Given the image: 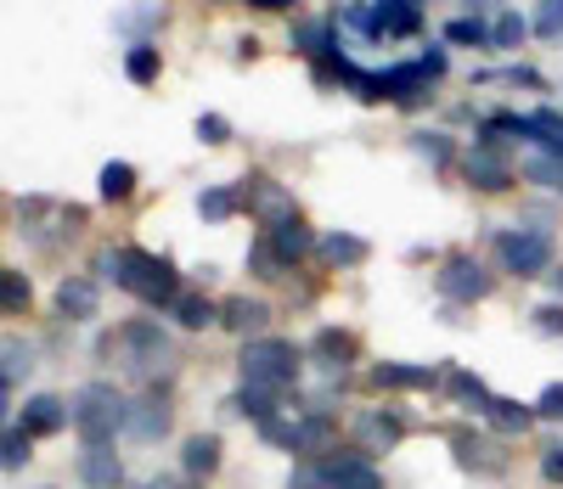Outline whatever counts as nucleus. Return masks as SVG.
I'll return each instance as SVG.
<instances>
[{"label":"nucleus","instance_id":"a211bd4d","mask_svg":"<svg viewBox=\"0 0 563 489\" xmlns=\"http://www.w3.org/2000/svg\"><path fill=\"white\" fill-rule=\"evenodd\" d=\"M271 248H276V259H282V265H299V259L316 248V236H310V231H305V220L294 214V220H282V225L271 231Z\"/></svg>","mask_w":563,"mask_h":489},{"label":"nucleus","instance_id":"20e7f679","mask_svg":"<svg viewBox=\"0 0 563 489\" xmlns=\"http://www.w3.org/2000/svg\"><path fill=\"white\" fill-rule=\"evenodd\" d=\"M243 382H260V388H288L299 377V349L294 344H276V337H254L243 344Z\"/></svg>","mask_w":563,"mask_h":489},{"label":"nucleus","instance_id":"2eb2a0df","mask_svg":"<svg viewBox=\"0 0 563 489\" xmlns=\"http://www.w3.org/2000/svg\"><path fill=\"white\" fill-rule=\"evenodd\" d=\"M316 259L333 265V270H355V265H366V242L350 236V231H327V236L316 242Z\"/></svg>","mask_w":563,"mask_h":489},{"label":"nucleus","instance_id":"09e8293b","mask_svg":"<svg viewBox=\"0 0 563 489\" xmlns=\"http://www.w3.org/2000/svg\"><path fill=\"white\" fill-rule=\"evenodd\" d=\"M141 489H175V484H164V478H153V484H141Z\"/></svg>","mask_w":563,"mask_h":489},{"label":"nucleus","instance_id":"a19ab883","mask_svg":"<svg viewBox=\"0 0 563 489\" xmlns=\"http://www.w3.org/2000/svg\"><path fill=\"white\" fill-rule=\"evenodd\" d=\"M23 462H29V433L12 427V433H7V473H18Z\"/></svg>","mask_w":563,"mask_h":489},{"label":"nucleus","instance_id":"8fccbe9b","mask_svg":"<svg viewBox=\"0 0 563 489\" xmlns=\"http://www.w3.org/2000/svg\"><path fill=\"white\" fill-rule=\"evenodd\" d=\"M558 292H563V270H558Z\"/></svg>","mask_w":563,"mask_h":489},{"label":"nucleus","instance_id":"a878e982","mask_svg":"<svg viewBox=\"0 0 563 489\" xmlns=\"http://www.w3.org/2000/svg\"><path fill=\"white\" fill-rule=\"evenodd\" d=\"M238 411H243V416H254V422H271V416H276V388L243 382V394H238Z\"/></svg>","mask_w":563,"mask_h":489},{"label":"nucleus","instance_id":"f8f14e48","mask_svg":"<svg viewBox=\"0 0 563 489\" xmlns=\"http://www.w3.org/2000/svg\"><path fill=\"white\" fill-rule=\"evenodd\" d=\"M68 416H74V405L57 400V394H34V400H23V433H29V438H40V433H63Z\"/></svg>","mask_w":563,"mask_h":489},{"label":"nucleus","instance_id":"ea45409f","mask_svg":"<svg viewBox=\"0 0 563 489\" xmlns=\"http://www.w3.org/2000/svg\"><path fill=\"white\" fill-rule=\"evenodd\" d=\"M536 34H547V40L563 34V0H547V7L536 12Z\"/></svg>","mask_w":563,"mask_h":489},{"label":"nucleus","instance_id":"39448f33","mask_svg":"<svg viewBox=\"0 0 563 489\" xmlns=\"http://www.w3.org/2000/svg\"><path fill=\"white\" fill-rule=\"evenodd\" d=\"M496 259L512 270V276H541L552 265V236L547 231H501L496 236Z\"/></svg>","mask_w":563,"mask_h":489},{"label":"nucleus","instance_id":"2f4dec72","mask_svg":"<svg viewBox=\"0 0 563 489\" xmlns=\"http://www.w3.org/2000/svg\"><path fill=\"white\" fill-rule=\"evenodd\" d=\"M0 355H7V394H12V388L34 371V349H29V344H18V337H7V349H0Z\"/></svg>","mask_w":563,"mask_h":489},{"label":"nucleus","instance_id":"e433bc0d","mask_svg":"<svg viewBox=\"0 0 563 489\" xmlns=\"http://www.w3.org/2000/svg\"><path fill=\"white\" fill-rule=\"evenodd\" d=\"M445 40H451V45H490V29H485L479 18H456V23L445 29Z\"/></svg>","mask_w":563,"mask_h":489},{"label":"nucleus","instance_id":"f3484780","mask_svg":"<svg viewBox=\"0 0 563 489\" xmlns=\"http://www.w3.org/2000/svg\"><path fill=\"white\" fill-rule=\"evenodd\" d=\"M265 321H271V310H265L260 299H231V304L220 310V326L238 332V337H249V344H254V332H265Z\"/></svg>","mask_w":563,"mask_h":489},{"label":"nucleus","instance_id":"37998d69","mask_svg":"<svg viewBox=\"0 0 563 489\" xmlns=\"http://www.w3.org/2000/svg\"><path fill=\"white\" fill-rule=\"evenodd\" d=\"M541 478L547 484H563V445H547L541 451Z\"/></svg>","mask_w":563,"mask_h":489},{"label":"nucleus","instance_id":"ddd939ff","mask_svg":"<svg viewBox=\"0 0 563 489\" xmlns=\"http://www.w3.org/2000/svg\"><path fill=\"white\" fill-rule=\"evenodd\" d=\"M119 478H124V467H119L113 445H85V456H79V484L85 489H119Z\"/></svg>","mask_w":563,"mask_h":489},{"label":"nucleus","instance_id":"c9c22d12","mask_svg":"<svg viewBox=\"0 0 563 489\" xmlns=\"http://www.w3.org/2000/svg\"><path fill=\"white\" fill-rule=\"evenodd\" d=\"M490 422H496L501 433H525V427L536 422V411H525V405H512V400H496V405H490Z\"/></svg>","mask_w":563,"mask_h":489},{"label":"nucleus","instance_id":"412c9836","mask_svg":"<svg viewBox=\"0 0 563 489\" xmlns=\"http://www.w3.org/2000/svg\"><path fill=\"white\" fill-rule=\"evenodd\" d=\"M445 382H451V394H456V405H467V411H485V416H490L496 394H490V388H485L479 377H467V371H451Z\"/></svg>","mask_w":563,"mask_h":489},{"label":"nucleus","instance_id":"c85d7f7f","mask_svg":"<svg viewBox=\"0 0 563 489\" xmlns=\"http://www.w3.org/2000/svg\"><path fill=\"white\" fill-rule=\"evenodd\" d=\"M525 34H530V23H525L519 12H501V18L490 23V45H501V52H519Z\"/></svg>","mask_w":563,"mask_h":489},{"label":"nucleus","instance_id":"c03bdc74","mask_svg":"<svg viewBox=\"0 0 563 489\" xmlns=\"http://www.w3.org/2000/svg\"><path fill=\"white\" fill-rule=\"evenodd\" d=\"M536 416H563V382H552L547 394L536 400Z\"/></svg>","mask_w":563,"mask_h":489},{"label":"nucleus","instance_id":"4be33fe9","mask_svg":"<svg viewBox=\"0 0 563 489\" xmlns=\"http://www.w3.org/2000/svg\"><path fill=\"white\" fill-rule=\"evenodd\" d=\"M175 310V321L186 326V332H198V326H209V321H220V310L203 299V292H180V299L169 304Z\"/></svg>","mask_w":563,"mask_h":489},{"label":"nucleus","instance_id":"f03ea898","mask_svg":"<svg viewBox=\"0 0 563 489\" xmlns=\"http://www.w3.org/2000/svg\"><path fill=\"white\" fill-rule=\"evenodd\" d=\"M102 355H108L124 377H135V382H153V377H169V371H175V344H169L153 321H130V326L108 332V337H102Z\"/></svg>","mask_w":563,"mask_h":489},{"label":"nucleus","instance_id":"f704fd0d","mask_svg":"<svg viewBox=\"0 0 563 489\" xmlns=\"http://www.w3.org/2000/svg\"><path fill=\"white\" fill-rule=\"evenodd\" d=\"M124 74H130L135 85H153V79H158V52H153V45H135V52L124 57Z\"/></svg>","mask_w":563,"mask_h":489},{"label":"nucleus","instance_id":"c756f323","mask_svg":"<svg viewBox=\"0 0 563 489\" xmlns=\"http://www.w3.org/2000/svg\"><path fill=\"white\" fill-rule=\"evenodd\" d=\"M231 209H238V191H225V186H209L203 198H198V214L209 220V225H220V220H231Z\"/></svg>","mask_w":563,"mask_h":489},{"label":"nucleus","instance_id":"79ce46f5","mask_svg":"<svg viewBox=\"0 0 563 489\" xmlns=\"http://www.w3.org/2000/svg\"><path fill=\"white\" fill-rule=\"evenodd\" d=\"M225 135H231V124H225L220 113H203V119H198V141H209V146H220Z\"/></svg>","mask_w":563,"mask_h":489},{"label":"nucleus","instance_id":"bb28decb","mask_svg":"<svg viewBox=\"0 0 563 489\" xmlns=\"http://www.w3.org/2000/svg\"><path fill=\"white\" fill-rule=\"evenodd\" d=\"M97 186H102V198H108V203H124L130 191H135V169L113 158V164H102V180H97Z\"/></svg>","mask_w":563,"mask_h":489},{"label":"nucleus","instance_id":"58836bf2","mask_svg":"<svg viewBox=\"0 0 563 489\" xmlns=\"http://www.w3.org/2000/svg\"><path fill=\"white\" fill-rule=\"evenodd\" d=\"M411 146H417L429 164H445V158H451V141H445V135H411Z\"/></svg>","mask_w":563,"mask_h":489},{"label":"nucleus","instance_id":"423d86ee","mask_svg":"<svg viewBox=\"0 0 563 489\" xmlns=\"http://www.w3.org/2000/svg\"><path fill=\"white\" fill-rule=\"evenodd\" d=\"M175 422V405L158 394V388H147L141 400H130V416H124V433L135 438V445H158V438L169 433Z\"/></svg>","mask_w":563,"mask_h":489},{"label":"nucleus","instance_id":"72a5a7b5","mask_svg":"<svg viewBox=\"0 0 563 489\" xmlns=\"http://www.w3.org/2000/svg\"><path fill=\"white\" fill-rule=\"evenodd\" d=\"M525 124H530L525 141H547V153H563V119H558V113H536V119H525Z\"/></svg>","mask_w":563,"mask_h":489},{"label":"nucleus","instance_id":"6e6552de","mask_svg":"<svg viewBox=\"0 0 563 489\" xmlns=\"http://www.w3.org/2000/svg\"><path fill=\"white\" fill-rule=\"evenodd\" d=\"M440 292H445L451 304H474V299H485V292H490V276L474 259H451V265H440Z\"/></svg>","mask_w":563,"mask_h":489},{"label":"nucleus","instance_id":"7ed1b4c3","mask_svg":"<svg viewBox=\"0 0 563 489\" xmlns=\"http://www.w3.org/2000/svg\"><path fill=\"white\" fill-rule=\"evenodd\" d=\"M124 416H130V400H119L108 382H90L74 394V427L85 433V445H113Z\"/></svg>","mask_w":563,"mask_h":489},{"label":"nucleus","instance_id":"5701e85b","mask_svg":"<svg viewBox=\"0 0 563 489\" xmlns=\"http://www.w3.org/2000/svg\"><path fill=\"white\" fill-rule=\"evenodd\" d=\"M372 377H378V388H429L434 382L429 366H400V360H384Z\"/></svg>","mask_w":563,"mask_h":489},{"label":"nucleus","instance_id":"de8ad7c7","mask_svg":"<svg viewBox=\"0 0 563 489\" xmlns=\"http://www.w3.org/2000/svg\"><path fill=\"white\" fill-rule=\"evenodd\" d=\"M254 7H265V12H282V7H294V0H254Z\"/></svg>","mask_w":563,"mask_h":489},{"label":"nucleus","instance_id":"9b49d317","mask_svg":"<svg viewBox=\"0 0 563 489\" xmlns=\"http://www.w3.org/2000/svg\"><path fill=\"white\" fill-rule=\"evenodd\" d=\"M350 438H355L361 451H395L400 445V416L395 411H361L355 427H350Z\"/></svg>","mask_w":563,"mask_h":489},{"label":"nucleus","instance_id":"473e14b6","mask_svg":"<svg viewBox=\"0 0 563 489\" xmlns=\"http://www.w3.org/2000/svg\"><path fill=\"white\" fill-rule=\"evenodd\" d=\"M0 310H7V315H23V310H29V281H23V270L0 276Z\"/></svg>","mask_w":563,"mask_h":489},{"label":"nucleus","instance_id":"7c9ffc66","mask_svg":"<svg viewBox=\"0 0 563 489\" xmlns=\"http://www.w3.org/2000/svg\"><path fill=\"white\" fill-rule=\"evenodd\" d=\"M327 438H333V422H327V416H305V422H294V451H321Z\"/></svg>","mask_w":563,"mask_h":489},{"label":"nucleus","instance_id":"f257e3e1","mask_svg":"<svg viewBox=\"0 0 563 489\" xmlns=\"http://www.w3.org/2000/svg\"><path fill=\"white\" fill-rule=\"evenodd\" d=\"M97 281H113L124 292H135L141 304H175V265L158 254H141V248H108L97 254Z\"/></svg>","mask_w":563,"mask_h":489},{"label":"nucleus","instance_id":"b1692460","mask_svg":"<svg viewBox=\"0 0 563 489\" xmlns=\"http://www.w3.org/2000/svg\"><path fill=\"white\" fill-rule=\"evenodd\" d=\"M113 23H119V34H130V40H141V34H147L153 23H164V7H158V0H141V7H130V12H119ZM141 45H147V40H141Z\"/></svg>","mask_w":563,"mask_h":489},{"label":"nucleus","instance_id":"0eeeda50","mask_svg":"<svg viewBox=\"0 0 563 489\" xmlns=\"http://www.w3.org/2000/svg\"><path fill=\"white\" fill-rule=\"evenodd\" d=\"M462 180L474 186V191H507V180H512V164L496 153L490 141H479L474 153L462 158Z\"/></svg>","mask_w":563,"mask_h":489},{"label":"nucleus","instance_id":"6ab92c4d","mask_svg":"<svg viewBox=\"0 0 563 489\" xmlns=\"http://www.w3.org/2000/svg\"><path fill=\"white\" fill-rule=\"evenodd\" d=\"M384 34H417L422 29V0H372Z\"/></svg>","mask_w":563,"mask_h":489},{"label":"nucleus","instance_id":"a18cd8bd","mask_svg":"<svg viewBox=\"0 0 563 489\" xmlns=\"http://www.w3.org/2000/svg\"><path fill=\"white\" fill-rule=\"evenodd\" d=\"M536 332H547V337H558V332H563V310H558V304H547V310H536Z\"/></svg>","mask_w":563,"mask_h":489},{"label":"nucleus","instance_id":"393cba45","mask_svg":"<svg viewBox=\"0 0 563 489\" xmlns=\"http://www.w3.org/2000/svg\"><path fill=\"white\" fill-rule=\"evenodd\" d=\"M316 360H321V366H350V360H355V337L327 326V332L316 337Z\"/></svg>","mask_w":563,"mask_h":489},{"label":"nucleus","instance_id":"4c0bfd02","mask_svg":"<svg viewBox=\"0 0 563 489\" xmlns=\"http://www.w3.org/2000/svg\"><path fill=\"white\" fill-rule=\"evenodd\" d=\"M249 265H254V276H282V259H276V248H271V236H260L254 242V254H249Z\"/></svg>","mask_w":563,"mask_h":489},{"label":"nucleus","instance_id":"dca6fc26","mask_svg":"<svg viewBox=\"0 0 563 489\" xmlns=\"http://www.w3.org/2000/svg\"><path fill=\"white\" fill-rule=\"evenodd\" d=\"M456 462L474 467V473H501L507 451L496 445V438H479V433H456Z\"/></svg>","mask_w":563,"mask_h":489},{"label":"nucleus","instance_id":"cd10ccee","mask_svg":"<svg viewBox=\"0 0 563 489\" xmlns=\"http://www.w3.org/2000/svg\"><path fill=\"white\" fill-rule=\"evenodd\" d=\"M525 175H530L536 186L563 191V153H530V158H525Z\"/></svg>","mask_w":563,"mask_h":489},{"label":"nucleus","instance_id":"9d476101","mask_svg":"<svg viewBox=\"0 0 563 489\" xmlns=\"http://www.w3.org/2000/svg\"><path fill=\"white\" fill-rule=\"evenodd\" d=\"M243 198H249V209L276 231L282 220H294V198H288V191H282L271 175H249V186H243Z\"/></svg>","mask_w":563,"mask_h":489},{"label":"nucleus","instance_id":"1a4fd4ad","mask_svg":"<svg viewBox=\"0 0 563 489\" xmlns=\"http://www.w3.org/2000/svg\"><path fill=\"white\" fill-rule=\"evenodd\" d=\"M321 484H327V489H384V478L372 473V462L355 456V451L327 456V462H321Z\"/></svg>","mask_w":563,"mask_h":489},{"label":"nucleus","instance_id":"49530a36","mask_svg":"<svg viewBox=\"0 0 563 489\" xmlns=\"http://www.w3.org/2000/svg\"><path fill=\"white\" fill-rule=\"evenodd\" d=\"M288 489H321V467H299V473L288 478Z\"/></svg>","mask_w":563,"mask_h":489},{"label":"nucleus","instance_id":"4468645a","mask_svg":"<svg viewBox=\"0 0 563 489\" xmlns=\"http://www.w3.org/2000/svg\"><path fill=\"white\" fill-rule=\"evenodd\" d=\"M97 281H90V276H68L63 287H57V315L63 321H90V315H97Z\"/></svg>","mask_w":563,"mask_h":489},{"label":"nucleus","instance_id":"aec40b11","mask_svg":"<svg viewBox=\"0 0 563 489\" xmlns=\"http://www.w3.org/2000/svg\"><path fill=\"white\" fill-rule=\"evenodd\" d=\"M180 467L186 478H209L220 467V438L214 433H198V438H186V451H180Z\"/></svg>","mask_w":563,"mask_h":489}]
</instances>
